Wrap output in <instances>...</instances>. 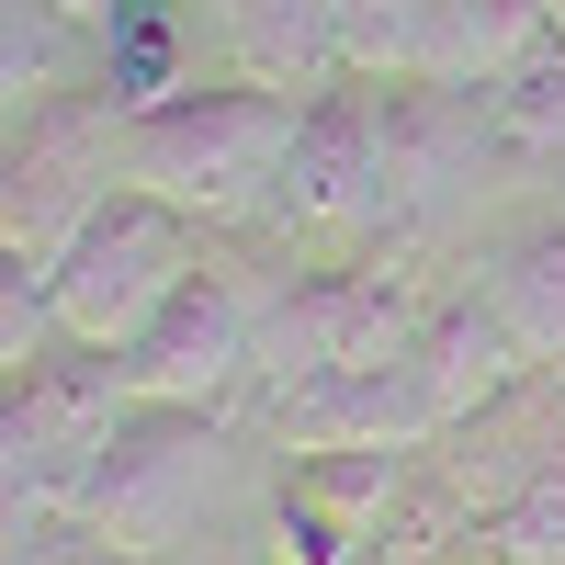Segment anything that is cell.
Masks as SVG:
<instances>
[{
    "label": "cell",
    "instance_id": "6da1fadb",
    "mask_svg": "<svg viewBox=\"0 0 565 565\" xmlns=\"http://www.w3.org/2000/svg\"><path fill=\"white\" fill-rule=\"evenodd\" d=\"M476 148H498L487 90L340 68L328 90H306L295 159H282V181L260 193V226H282V238L385 249V238H407V226L463 181V159H476Z\"/></svg>",
    "mask_w": 565,
    "mask_h": 565
},
{
    "label": "cell",
    "instance_id": "7a4b0ae2",
    "mask_svg": "<svg viewBox=\"0 0 565 565\" xmlns=\"http://www.w3.org/2000/svg\"><path fill=\"white\" fill-rule=\"evenodd\" d=\"M295 125H306V90H271V79H193L170 103L125 114V148L114 170L136 193H159L181 215H260V193L295 159Z\"/></svg>",
    "mask_w": 565,
    "mask_h": 565
},
{
    "label": "cell",
    "instance_id": "3957f363",
    "mask_svg": "<svg viewBox=\"0 0 565 565\" xmlns=\"http://www.w3.org/2000/svg\"><path fill=\"white\" fill-rule=\"evenodd\" d=\"M125 351L114 340H45L34 362H12L0 385V487H12V554L45 543L57 521H79V487L103 441L125 430Z\"/></svg>",
    "mask_w": 565,
    "mask_h": 565
},
{
    "label": "cell",
    "instance_id": "277c9868",
    "mask_svg": "<svg viewBox=\"0 0 565 565\" xmlns=\"http://www.w3.org/2000/svg\"><path fill=\"white\" fill-rule=\"evenodd\" d=\"M226 463H238L226 407L136 396L125 430L103 441V463H90V487H79V532H103L125 554H181L204 532V509L226 498Z\"/></svg>",
    "mask_w": 565,
    "mask_h": 565
},
{
    "label": "cell",
    "instance_id": "5b68a950",
    "mask_svg": "<svg viewBox=\"0 0 565 565\" xmlns=\"http://www.w3.org/2000/svg\"><path fill=\"white\" fill-rule=\"evenodd\" d=\"M125 103L103 79H68L45 90V103L12 114V148H0V249L23 260H57L90 215H103V193H125Z\"/></svg>",
    "mask_w": 565,
    "mask_h": 565
},
{
    "label": "cell",
    "instance_id": "8992f818",
    "mask_svg": "<svg viewBox=\"0 0 565 565\" xmlns=\"http://www.w3.org/2000/svg\"><path fill=\"white\" fill-rule=\"evenodd\" d=\"M441 295L373 249V260H328V271H282L271 282V317H260V396L271 385H317V373H362V362H396L418 328H430Z\"/></svg>",
    "mask_w": 565,
    "mask_h": 565
},
{
    "label": "cell",
    "instance_id": "52a82bcc",
    "mask_svg": "<svg viewBox=\"0 0 565 565\" xmlns=\"http://www.w3.org/2000/svg\"><path fill=\"white\" fill-rule=\"evenodd\" d=\"M204 260V215H181V204H159V193H103V215L79 226V238L45 260V282H57V328L68 340H136L159 306H170V282Z\"/></svg>",
    "mask_w": 565,
    "mask_h": 565
},
{
    "label": "cell",
    "instance_id": "ba28073f",
    "mask_svg": "<svg viewBox=\"0 0 565 565\" xmlns=\"http://www.w3.org/2000/svg\"><path fill=\"white\" fill-rule=\"evenodd\" d=\"M260 317H271V295L249 282V260L204 249L170 282V306L125 340V385L170 396V407H238V396H260Z\"/></svg>",
    "mask_w": 565,
    "mask_h": 565
},
{
    "label": "cell",
    "instance_id": "9c48e42d",
    "mask_svg": "<svg viewBox=\"0 0 565 565\" xmlns=\"http://www.w3.org/2000/svg\"><path fill=\"white\" fill-rule=\"evenodd\" d=\"M271 441L282 452H418L441 441L452 418L430 396V373H418V340L396 362H362V373H317V385H271L260 396Z\"/></svg>",
    "mask_w": 565,
    "mask_h": 565
},
{
    "label": "cell",
    "instance_id": "30bf717a",
    "mask_svg": "<svg viewBox=\"0 0 565 565\" xmlns=\"http://www.w3.org/2000/svg\"><path fill=\"white\" fill-rule=\"evenodd\" d=\"M476 295L509 317V340H521L532 362L565 373V204H521L487 226L476 249Z\"/></svg>",
    "mask_w": 565,
    "mask_h": 565
},
{
    "label": "cell",
    "instance_id": "8fae6325",
    "mask_svg": "<svg viewBox=\"0 0 565 565\" xmlns=\"http://www.w3.org/2000/svg\"><path fill=\"white\" fill-rule=\"evenodd\" d=\"M226 12V45H238V79H271V90H328L351 68V23L340 0H215Z\"/></svg>",
    "mask_w": 565,
    "mask_h": 565
},
{
    "label": "cell",
    "instance_id": "7c38bea8",
    "mask_svg": "<svg viewBox=\"0 0 565 565\" xmlns=\"http://www.w3.org/2000/svg\"><path fill=\"white\" fill-rule=\"evenodd\" d=\"M90 34H103V68H90V79H103L125 114L193 90V34H181V0H114Z\"/></svg>",
    "mask_w": 565,
    "mask_h": 565
},
{
    "label": "cell",
    "instance_id": "4fadbf2b",
    "mask_svg": "<svg viewBox=\"0 0 565 565\" xmlns=\"http://www.w3.org/2000/svg\"><path fill=\"white\" fill-rule=\"evenodd\" d=\"M487 125H498V148H521V159H565V45L554 34L487 79Z\"/></svg>",
    "mask_w": 565,
    "mask_h": 565
},
{
    "label": "cell",
    "instance_id": "5bb4252c",
    "mask_svg": "<svg viewBox=\"0 0 565 565\" xmlns=\"http://www.w3.org/2000/svg\"><path fill=\"white\" fill-rule=\"evenodd\" d=\"M79 12L68 0H0V90H12V114L45 103V90H68L79 68Z\"/></svg>",
    "mask_w": 565,
    "mask_h": 565
},
{
    "label": "cell",
    "instance_id": "9a60e30c",
    "mask_svg": "<svg viewBox=\"0 0 565 565\" xmlns=\"http://www.w3.org/2000/svg\"><path fill=\"white\" fill-rule=\"evenodd\" d=\"M441 0H340V23H351V68H385L407 79L418 68V34H430Z\"/></svg>",
    "mask_w": 565,
    "mask_h": 565
},
{
    "label": "cell",
    "instance_id": "2e32d148",
    "mask_svg": "<svg viewBox=\"0 0 565 565\" xmlns=\"http://www.w3.org/2000/svg\"><path fill=\"white\" fill-rule=\"evenodd\" d=\"M487 565H565V476L487 521Z\"/></svg>",
    "mask_w": 565,
    "mask_h": 565
},
{
    "label": "cell",
    "instance_id": "e0dca14e",
    "mask_svg": "<svg viewBox=\"0 0 565 565\" xmlns=\"http://www.w3.org/2000/svg\"><path fill=\"white\" fill-rule=\"evenodd\" d=\"M34 565H181V554H125V543H103V532H79V521H57L34 543Z\"/></svg>",
    "mask_w": 565,
    "mask_h": 565
},
{
    "label": "cell",
    "instance_id": "ac0fdd59",
    "mask_svg": "<svg viewBox=\"0 0 565 565\" xmlns=\"http://www.w3.org/2000/svg\"><path fill=\"white\" fill-rule=\"evenodd\" d=\"M68 12H79V23H103V12H114V0H68Z\"/></svg>",
    "mask_w": 565,
    "mask_h": 565
},
{
    "label": "cell",
    "instance_id": "d6986e66",
    "mask_svg": "<svg viewBox=\"0 0 565 565\" xmlns=\"http://www.w3.org/2000/svg\"><path fill=\"white\" fill-rule=\"evenodd\" d=\"M407 565H476V554H407Z\"/></svg>",
    "mask_w": 565,
    "mask_h": 565
},
{
    "label": "cell",
    "instance_id": "ffe728a7",
    "mask_svg": "<svg viewBox=\"0 0 565 565\" xmlns=\"http://www.w3.org/2000/svg\"><path fill=\"white\" fill-rule=\"evenodd\" d=\"M554 45H565V0H554Z\"/></svg>",
    "mask_w": 565,
    "mask_h": 565
}]
</instances>
